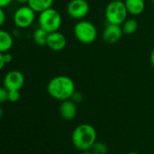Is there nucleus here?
<instances>
[{"label": "nucleus", "instance_id": "f257e3e1", "mask_svg": "<svg viewBox=\"0 0 154 154\" xmlns=\"http://www.w3.org/2000/svg\"><path fill=\"white\" fill-rule=\"evenodd\" d=\"M75 92V84L66 75H57L52 78L47 85L48 94L60 102L71 99Z\"/></svg>", "mask_w": 154, "mask_h": 154}, {"label": "nucleus", "instance_id": "f03ea898", "mask_svg": "<svg viewBox=\"0 0 154 154\" xmlns=\"http://www.w3.org/2000/svg\"><path fill=\"white\" fill-rule=\"evenodd\" d=\"M97 141V131L95 128L88 123H82L76 126L72 133V142L80 151H86L92 149Z\"/></svg>", "mask_w": 154, "mask_h": 154}, {"label": "nucleus", "instance_id": "7ed1b4c3", "mask_svg": "<svg viewBox=\"0 0 154 154\" xmlns=\"http://www.w3.org/2000/svg\"><path fill=\"white\" fill-rule=\"evenodd\" d=\"M105 19L108 24L122 26L129 15L123 1L112 0L105 8Z\"/></svg>", "mask_w": 154, "mask_h": 154}, {"label": "nucleus", "instance_id": "20e7f679", "mask_svg": "<svg viewBox=\"0 0 154 154\" xmlns=\"http://www.w3.org/2000/svg\"><path fill=\"white\" fill-rule=\"evenodd\" d=\"M73 34L75 38L80 43L90 45L97 38V28L92 22L83 19L75 24Z\"/></svg>", "mask_w": 154, "mask_h": 154}, {"label": "nucleus", "instance_id": "39448f33", "mask_svg": "<svg viewBox=\"0 0 154 154\" xmlns=\"http://www.w3.org/2000/svg\"><path fill=\"white\" fill-rule=\"evenodd\" d=\"M62 16L54 8H51L41 13L38 17L39 27L46 31L47 33H53L59 31L62 26Z\"/></svg>", "mask_w": 154, "mask_h": 154}, {"label": "nucleus", "instance_id": "423d86ee", "mask_svg": "<svg viewBox=\"0 0 154 154\" xmlns=\"http://www.w3.org/2000/svg\"><path fill=\"white\" fill-rule=\"evenodd\" d=\"M13 19L15 25L18 28H28L35 20V12L28 5H23L16 10Z\"/></svg>", "mask_w": 154, "mask_h": 154}, {"label": "nucleus", "instance_id": "0eeeda50", "mask_svg": "<svg viewBox=\"0 0 154 154\" xmlns=\"http://www.w3.org/2000/svg\"><path fill=\"white\" fill-rule=\"evenodd\" d=\"M68 16L75 20H83L90 11V5L86 0H71L67 5Z\"/></svg>", "mask_w": 154, "mask_h": 154}, {"label": "nucleus", "instance_id": "6e6552de", "mask_svg": "<svg viewBox=\"0 0 154 154\" xmlns=\"http://www.w3.org/2000/svg\"><path fill=\"white\" fill-rule=\"evenodd\" d=\"M25 85V76L17 70H12L8 72L3 80V85L8 90H18L20 91Z\"/></svg>", "mask_w": 154, "mask_h": 154}, {"label": "nucleus", "instance_id": "1a4fd4ad", "mask_svg": "<svg viewBox=\"0 0 154 154\" xmlns=\"http://www.w3.org/2000/svg\"><path fill=\"white\" fill-rule=\"evenodd\" d=\"M123 35L122 26L114 24H107L103 32V39L108 45H113L119 42Z\"/></svg>", "mask_w": 154, "mask_h": 154}, {"label": "nucleus", "instance_id": "9d476101", "mask_svg": "<svg viewBox=\"0 0 154 154\" xmlns=\"http://www.w3.org/2000/svg\"><path fill=\"white\" fill-rule=\"evenodd\" d=\"M67 45V40L64 35L59 31H55L48 34L46 46L54 52H60L65 48Z\"/></svg>", "mask_w": 154, "mask_h": 154}, {"label": "nucleus", "instance_id": "9b49d317", "mask_svg": "<svg viewBox=\"0 0 154 154\" xmlns=\"http://www.w3.org/2000/svg\"><path fill=\"white\" fill-rule=\"evenodd\" d=\"M59 112L61 117L65 121H72L76 117L77 107L76 103H73L71 99L61 102L59 107Z\"/></svg>", "mask_w": 154, "mask_h": 154}, {"label": "nucleus", "instance_id": "f8f14e48", "mask_svg": "<svg viewBox=\"0 0 154 154\" xmlns=\"http://www.w3.org/2000/svg\"><path fill=\"white\" fill-rule=\"evenodd\" d=\"M127 11L131 16H140L145 9L144 0H124Z\"/></svg>", "mask_w": 154, "mask_h": 154}, {"label": "nucleus", "instance_id": "ddd939ff", "mask_svg": "<svg viewBox=\"0 0 154 154\" xmlns=\"http://www.w3.org/2000/svg\"><path fill=\"white\" fill-rule=\"evenodd\" d=\"M27 5L35 13H41L53 7L54 0H28Z\"/></svg>", "mask_w": 154, "mask_h": 154}, {"label": "nucleus", "instance_id": "4468645a", "mask_svg": "<svg viewBox=\"0 0 154 154\" xmlns=\"http://www.w3.org/2000/svg\"><path fill=\"white\" fill-rule=\"evenodd\" d=\"M14 44V40L12 35L5 31V30H1L0 29V53H7L8 52Z\"/></svg>", "mask_w": 154, "mask_h": 154}, {"label": "nucleus", "instance_id": "2eb2a0df", "mask_svg": "<svg viewBox=\"0 0 154 154\" xmlns=\"http://www.w3.org/2000/svg\"><path fill=\"white\" fill-rule=\"evenodd\" d=\"M138 22L134 18H127L122 25V29L125 35H132L138 29Z\"/></svg>", "mask_w": 154, "mask_h": 154}, {"label": "nucleus", "instance_id": "dca6fc26", "mask_svg": "<svg viewBox=\"0 0 154 154\" xmlns=\"http://www.w3.org/2000/svg\"><path fill=\"white\" fill-rule=\"evenodd\" d=\"M48 34L46 31H45L44 29H42L41 27H39L38 29H36L34 32V41L35 43L39 45V46H45L46 45V42H47V37H48Z\"/></svg>", "mask_w": 154, "mask_h": 154}, {"label": "nucleus", "instance_id": "f3484780", "mask_svg": "<svg viewBox=\"0 0 154 154\" xmlns=\"http://www.w3.org/2000/svg\"><path fill=\"white\" fill-rule=\"evenodd\" d=\"M91 151H92L93 154H107L108 147L104 142L96 141L93 145V147L91 149Z\"/></svg>", "mask_w": 154, "mask_h": 154}, {"label": "nucleus", "instance_id": "a211bd4d", "mask_svg": "<svg viewBox=\"0 0 154 154\" xmlns=\"http://www.w3.org/2000/svg\"><path fill=\"white\" fill-rule=\"evenodd\" d=\"M20 91L18 90H12L8 91V101L11 103H17L20 99Z\"/></svg>", "mask_w": 154, "mask_h": 154}, {"label": "nucleus", "instance_id": "6ab92c4d", "mask_svg": "<svg viewBox=\"0 0 154 154\" xmlns=\"http://www.w3.org/2000/svg\"><path fill=\"white\" fill-rule=\"evenodd\" d=\"M8 101V90L3 85L0 86V104Z\"/></svg>", "mask_w": 154, "mask_h": 154}, {"label": "nucleus", "instance_id": "aec40b11", "mask_svg": "<svg viewBox=\"0 0 154 154\" xmlns=\"http://www.w3.org/2000/svg\"><path fill=\"white\" fill-rule=\"evenodd\" d=\"M71 100L73 102V103H75L76 104L77 103H82L83 102V95H82V94H80V93H78V92H74V94H72V96L71 97Z\"/></svg>", "mask_w": 154, "mask_h": 154}, {"label": "nucleus", "instance_id": "412c9836", "mask_svg": "<svg viewBox=\"0 0 154 154\" xmlns=\"http://www.w3.org/2000/svg\"><path fill=\"white\" fill-rule=\"evenodd\" d=\"M6 19H7L6 12L3 8H0V26H2L5 24Z\"/></svg>", "mask_w": 154, "mask_h": 154}, {"label": "nucleus", "instance_id": "4be33fe9", "mask_svg": "<svg viewBox=\"0 0 154 154\" xmlns=\"http://www.w3.org/2000/svg\"><path fill=\"white\" fill-rule=\"evenodd\" d=\"M4 59H5L6 63H11L13 61V55L8 52L4 53Z\"/></svg>", "mask_w": 154, "mask_h": 154}, {"label": "nucleus", "instance_id": "5701e85b", "mask_svg": "<svg viewBox=\"0 0 154 154\" xmlns=\"http://www.w3.org/2000/svg\"><path fill=\"white\" fill-rule=\"evenodd\" d=\"M14 0H0V8H5L6 7L9 6Z\"/></svg>", "mask_w": 154, "mask_h": 154}, {"label": "nucleus", "instance_id": "b1692460", "mask_svg": "<svg viewBox=\"0 0 154 154\" xmlns=\"http://www.w3.org/2000/svg\"><path fill=\"white\" fill-rule=\"evenodd\" d=\"M5 64H6V62H5V59H4V54L0 53V71L3 70Z\"/></svg>", "mask_w": 154, "mask_h": 154}, {"label": "nucleus", "instance_id": "393cba45", "mask_svg": "<svg viewBox=\"0 0 154 154\" xmlns=\"http://www.w3.org/2000/svg\"><path fill=\"white\" fill-rule=\"evenodd\" d=\"M149 62H150L151 66L154 68V49L151 51V53L149 54Z\"/></svg>", "mask_w": 154, "mask_h": 154}, {"label": "nucleus", "instance_id": "a878e982", "mask_svg": "<svg viewBox=\"0 0 154 154\" xmlns=\"http://www.w3.org/2000/svg\"><path fill=\"white\" fill-rule=\"evenodd\" d=\"M17 3L20 4V5H27L28 3V0H14Z\"/></svg>", "mask_w": 154, "mask_h": 154}, {"label": "nucleus", "instance_id": "bb28decb", "mask_svg": "<svg viewBox=\"0 0 154 154\" xmlns=\"http://www.w3.org/2000/svg\"><path fill=\"white\" fill-rule=\"evenodd\" d=\"M80 154H93L92 151H89V150H86V151H81Z\"/></svg>", "mask_w": 154, "mask_h": 154}, {"label": "nucleus", "instance_id": "cd10ccee", "mask_svg": "<svg viewBox=\"0 0 154 154\" xmlns=\"http://www.w3.org/2000/svg\"><path fill=\"white\" fill-rule=\"evenodd\" d=\"M3 113H4V111H3V108L0 106V118L3 116Z\"/></svg>", "mask_w": 154, "mask_h": 154}, {"label": "nucleus", "instance_id": "c85d7f7f", "mask_svg": "<svg viewBox=\"0 0 154 154\" xmlns=\"http://www.w3.org/2000/svg\"><path fill=\"white\" fill-rule=\"evenodd\" d=\"M127 154H139V153H137V152H129Z\"/></svg>", "mask_w": 154, "mask_h": 154}, {"label": "nucleus", "instance_id": "c756f323", "mask_svg": "<svg viewBox=\"0 0 154 154\" xmlns=\"http://www.w3.org/2000/svg\"><path fill=\"white\" fill-rule=\"evenodd\" d=\"M151 1H152V4L154 5V0H151Z\"/></svg>", "mask_w": 154, "mask_h": 154}, {"label": "nucleus", "instance_id": "7c9ffc66", "mask_svg": "<svg viewBox=\"0 0 154 154\" xmlns=\"http://www.w3.org/2000/svg\"><path fill=\"white\" fill-rule=\"evenodd\" d=\"M119 1H123L124 2V0H119Z\"/></svg>", "mask_w": 154, "mask_h": 154}]
</instances>
